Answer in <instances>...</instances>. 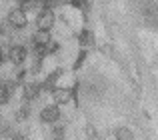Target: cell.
Segmentation results:
<instances>
[{
  "mask_svg": "<svg viewBox=\"0 0 158 140\" xmlns=\"http://www.w3.org/2000/svg\"><path fill=\"white\" fill-rule=\"evenodd\" d=\"M8 26L14 28V30H22V28H26L28 24V18H26V12L22 10V8H14V10L8 12Z\"/></svg>",
  "mask_w": 158,
  "mask_h": 140,
  "instance_id": "cell-1",
  "label": "cell"
},
{
  "mask_svg": "<svg viewBox=\"0 0 158 140\" xmlns=\"http://www.w3.org/2000/svg\"><path fill=\"white\" fill-rule=\"evenodd\" d=\"M6 58L10 60L14 66H22V62L26 60V48H24L22 44H12V46L8 48Z\"/></svg>",
  "mask_w": 158,
  "mask_h": 140,
  "instance_id": "cell-2",
  "label": "cell"
},
{
  "mask_svg": "<svg viewBox=\"0 0 158 140\" xmlns=\"http://www.w3.org/2000/svg\"><path fill=\"white\" fill-rule=\"evenodd\" d=\"M54 12L52 10H38V16H36V28L38 30H48L50 32V28L54 26Z\"/></svg>",
  "mask_w": 158,
  "mask_h": 140,
  "instance_id": "cell-3",
  "label": "cell"
},
{
  "mask_svg": "<svg viewBox=\"0 0 158 140\" xmlns=\"http://www.w3.org/2000/svg\"><path fill=\"white\" fill-rule=\"evenodd\" d=\"M40 92H42V88H40V82H36V80H28L22 84V100L32 102L38 98Z\"/></svg>",
  "mask_w": 158,
  "mask_h": 140,
  "instance_id": "cell-4",
  "label": "cell"
},
{
  "mask_svg": "<svg viewBox=\"0 0 158 140\" xmlns=\"http://www.w3.org/2000/svg\"><path fill=\"white\" fill-rule=\"evenodd\" d=\"M58 120H60V108L56 104L44 106L42 112H40V122H44V124H56Z\"/></svg>",
  "mask_w": 158,
  "mask_h": 140,
  "instance_id": "cell-5",
  "label": "cell"
},
{
  "mask_svg": "<svg viewBox=\"0 0 158 140\" xmlns=\"http://www.w3.org/2000/svg\"><path fill=\"white\" fill-rule=\"evenodd\" d=\"M62 74H64V70H62V68H56L54 72H50L46 78H44V82L40 84V88H42L44 92H52V90L56 88V82H58V78H60Z\"/></svg>",
  "mask_w": 158,
  "mask_h": 140,
  "instance_id": "cell-6",
  "label": "cell"
},
{
  "mask_svg": "<svg viewBox=\"0 0 158 140\" xmlns=\"http://www.w3.org/2000/svg\"><path fill=\"white\" fill-rule=\"evenodd\" d=\"M14 88H16V82L2 80L0 78V104H6L10 100V96L14 94Z\"/></svg>",
  "mask_w": 158,
  "mask_h": 140,
  "instance_id": "cell-7",
  "label": "cell"
},
{
  "mask_svg": "<svg viewBox=\"0 0 158 140\" xmlns=\"http://www.w3.org/2000/svg\"><path fill=\"white\" fill-rule=\"evenodd\" d=\"M50 40H52V36H50V32H48V30H36L34 34L30 36V42L32 44H38V46H48Z\"/></svg>",
  "mask_w": 158,
  "mask_h": 140,
  "instance_id": "cell-8",
  "label": "cell"
},
{
  "mask_svg": "<svg viewBox=\"0 0 158 140\" xmlns=\"http://www.w3.org/2000/svg\"><path fill=\"white\" fill-rule=\"evenodd\" d=\"M50 94H52V100L56 106H62L70 100V90L68 88H54Z\"/></svg>",
  "mask_w": 158,
  "mask_h": 140,
  "instance_id": "cell-9",
  "label": "cell"
},
{
  "mask_svg": "<svg viewBox=\"0 0 158 140\" xmlns=\"http://www.w3.org/2000/svg\"><path fill=\"white\" fill-rule=\"evenodd\" d=\"M30 112H32V106H30V102H28V100H22V104H20L18 108H16L14 116H16V120L24 122L28 116H30Z\"/></svg>",
  "mask_w": 158,
  "mask_h": 140,
  "instance_id": "cell-10",
  "label": "cell"
},
{
  "mask_svg": "<svg viewBox=\"0 0 158 140\" xmlns=\"http://www.w3.org/2000/svg\"><path fill=\"white\" fill-rule=\"evenodd\" d=\"M78 44H80V46H92V44H94L92 30H88V28L80 30V34H78Z\"/></svg>",
  "mask_w": 158,
  "mask_h": 140,
  "instance_id": "cell-11",
  "label": "cell"
},
{
  "mask_svg": "<svg viewBox=\"0 0 158 140\" xmlns=\"http://www.w3.org/2000/svg\"><path fill=\"white\" fill-rule=\"evenodd\" d=\"M114 136H116V140H134L132 130L126 128V126H118V128L114 130Z\"/></svg>",
  "mask_w": 158,
  "mask_h": 140,
  "instance_id": "cell-12",
  "label": "cell"
},
{
  "mask_svg": "<svg viewBox=\"0 0 158 140\" xmlns=\"http://www.w3.org/2000/svg\"><path fill=\"white\" fill-rule=\"evenodd\" d=\"M66 130H64V126H62V124H56V126H54V128H52V140H64L66 138Z\"/></svg>",
  "mask_w": 158,
  "mask_h": 140,
  "instance_id": "cell-13",
  "label": "cell"
},
{
  "mask_svg": "<svg viewBox=\"0 0 158 140\" xmlns=\"http://www.w3.org/2000/svg\"><path fill=\"white\" fill-rule=\"evenodd\" d=\"M86 56H88V52H86V50H80V52H78L76 60H74V64H72V70H80V66L86 62Z\"/></svg>",
  "mask_w": 158,
  "mask_h": 140,
  "instance_id": "cell-14",
  "label": "cell"
},
{
  "mask_svg": "<svg viewBox=\"0 0 158 140\" xmlns=\"http://www.w3.org/2000/svg\"><path fill=\"white\" fill-rule=\"evenodd\" d=\"M70 6L78 8V10H82L86 14V12H88V8H90V0H72V2H70Z\"/></svg>",
  "mask_w": 158,
  "mask_h": 140,
  "instance_id": "cell-15",
  "label": "cell"
},
{
  "mask_svg": "<svg viewBox=\"0 0 158 140\" xmlns=\"http://www.w3.org/2000/svg\"><path fill=\"white\" fill-rule=\"evenodd\" d=\"M0 136H2V138H10V136H12L10 124H8V122H4L2 118H0Z\"/></svg>",
  "mask_w": 158,
  "mask_h": 140,
  "instance_id": "cell-16",
  "label": "cell"
},
{
  "mask_svg": "<svg viewBox=\"0 0 158 140\" xmlns=\"http://www.w3.org/2000/svg\"><path fill=\"white\" fill-rule=\"evenodd\" d=\"M28 70L22 68V66H16V84H20V82H24V76H26Z\"/></svg>",
  "mask_w": 158,
  "mask_h": 140,
  "instance_id": "cell-17",
  "label": "cell"
},
{
  "mask_svg": "<svg viewBox=\"0 0 158 140\" xmlns=\"http://www.w3.org/2000/svg\"><path fill=\"white\" fill-rule=\"evenodd\" d=\"M78 86H80V84H78V82H76V84H74L72 86V88H70V98H72V102H74V104H80V102H78Z\"/></svg>",
  "mask_w": 158,
  "mask_h": 140,
  "instance_id": "cell-18",
  "label": "cell"
},
{
  "mask_svg": "<svg viewBox=\"0 0 158 140\" xmlns=\"http://www.w3.org/2000/svg\"><path fill=\"white\" fill-rule=\"evenodd\" d=\"M58 42H54V40H50V44H48V54H56L58 52Z\"/></svg>",
  "mask_w": 158,
  "mask_h": 140,
  "instance_id": "cell-19",
  "label": "cell"
},
{
  "mask_svg": "<svg viewBox=\"0 0 158 140\" xmlns=\"http://www.w3.org/2000/svg\"><path fill=\"white\" fill-rule=\"evenodd\" d=\"M86 134H88V138H96V130H94V126H86Z\"/></svg>",
  "mask_w": 158,
  "mask_h": 140,
  "instance_id": "cell-20",
  "label": "cell"
},
{
  "mask_svg": "<svg viewBox=\"0 0 158 140\" xmlns=\"http://www.w3.org/2000/svg\"><path fill=\"white\" fill-rule=\"evenodd\" d=\"M10 138H12V140H26V136H24L22 132H12Z\"/></svg>",
  "mask_w": 158,
  "mask_h": 140,
  "instance_id": "cell-21",
  "label": "cell"
},
{
  "mask_svg": "<svg viewBox=\"0 0 158 140\" xmlns=\"http://www.w3.org/2000/svg\"><path fill=\"white\" fill-rule=\"evenodd\" d=\"M4 60H6V54H4L2 46H0V66H2V64H4Z\"/></svg>",
  "mask_w": 158,
  "mask_h": 140,
  "instance_id": "cell-22",
  "label": "cell"
},
{
  "mask_svg": "<svg viewBox=\"0 0 158 140\" xmlns=\"http://www.w3.org/2000/svg\"><path fill=\"white\" fill-rule=\"evenodd\" d=\"M72 0H58V4H70Z\"/></svg>",
  "mask_w": 158,
  "mask_h": 140,
  "instance_id": "cell-23",
  "label": "cell"
},
{
  "mask_svg": "<svg viewBox=\"0 0 158 140\" xmlns=\"http://www.w3.org/2000/svg\"><path fill=\"white\" fill-rule=\"evenodd\" d=\"M16 2H20V4H22V2H26V0H16Z\"/></svg>",
  "mask_w": 158,
  "mask_h": 140,
  "instance_id": "cell-24",
  "label": "cell"
}]
</instances>
